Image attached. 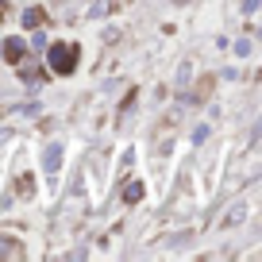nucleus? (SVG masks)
<instances>
[{
  "mask_svg": "<svg viewBox=\"0 0 262 262\" xmlns=\"http://www.w3.org/2000/svg\"><path fill=\"white\" fill-rule=\"evenodd\" d=\"M139 196H143V185H139V181H131V185L123 189V201H127V205H135Z\"/></svg>",
  "mask_w": 262,
  "mask_h": 262,
  "instance_id": "obj_5",
  "label": "nucleus"
},
{
  "mask_svg": "<svg viewBox=\"0 0 262 262\" xmlns=\"http://www.w3.org/2000/svg\"><path fill=\"white\" fill-rule=\"evenodd\" d=\"M0 54H4V62L19 66V62L27 58V42H24V39H4V42H0Z\"/></svg>",
  "mask_w": 262,
  "mask_h": 262,
  "instance_id": "obj_2",
  "label": "nucleus"
},
{
  "mask_svg": "<svg viewBox=\"0 0 262 262\" xmlns=\"http://www.w3.org/2000/svg\"><path fill=\"white\" fill-rule=\"evenodd\" d=\"M239 220H243V205H235V208H231V216H228V224H239Z\"/></svg>",
  "mask_w": 262,
  "mask_h": 262,
  "instance_id": "obj_7",
  "label": "nucleus"
},
{
  "mask_svg": "<svg viewBox=\"0 0 262 262\" xmlns=\"http://www.w3.org/2000/svg\"><path fill=\"white\" fill-rule=\"evenodd\" d=\"M42 19H47V12H42V8H27L24 12V27H39Z\"/></svg>",
  "mask_w": 262,
  "mask_h": 262,
  "instance_id": "obj_4",
  "label": "nucleus"
},
{
  "mask_svg": "<svg viewBox=\"0 0 262 262\" xmlns=\"http://www.w3.org/2000/svg\"><path fill=\"white\" fill-rule=\"evenodd\" d=\"M8 139H12V131H8V127H0V143H8Z\"/></svg>",
  "mask_w": 262,
  "mask_h": 262,
  "instance_id": "obj_8",
  "label": "nucleus"
},
{
  "mask_svg": "<svg viewBox=\"0 0 262 262\" xmlns=\"http://www.w3.org/2000/svg\"><path fill=\"white\" fill-rule=\"evenodd\" d=\"M189 77H193V66L181 62V66H178V85H189Z\"/></svg>",
  "mask_w": 262,
  "mask_h": 262,
  "instance_id": "obj_6",
  "label": "nucleus"
},
{
  "mask_svg": "<svg viewBox=\"0 0 262 262\" xmlns=\"http://www.w3.org/2000/svg\"><path fill=\"white\" fill-rule=\"evenodd\" d=\"M58 166H62V147H58V143H50V147L42 150V170H47V173H54Z\"/></svg>",
  "mask_w": 262,
  "mask_h": 262,
  "instance_id": "obj_3",
  "label": "nucleus"
},
{
  "mask_svg": "<svg viewBox=\"0 0 262 262\" xmlns=\"http://www.w3.org/2000/svg\"><path fill=\"white\" fill-rule=\"evenodd\" d=\"M77 58H81V47L77 42H50L47 47V66H50V74H74V66Z\"/></svg>",
  "mask_w": 262,
  "mask_h": 262,
  "instance_id": "obj_1",
  "label": "nucleus"
},
{
  "mask_svg": "<svg viewBox=\"0 0 262 262\" xmlns=\"http://www.w3.org/2000/svg\"><path fill=\"white\" fill-rule=\"evenodd\" d=\"M0 16H4V12H0Z\"/></svg>",
  "mask_w": 262,
  "mask_h": 262,
  "instance_id": "obj_9",
  "label": "nucleus"
}]
</instances>
